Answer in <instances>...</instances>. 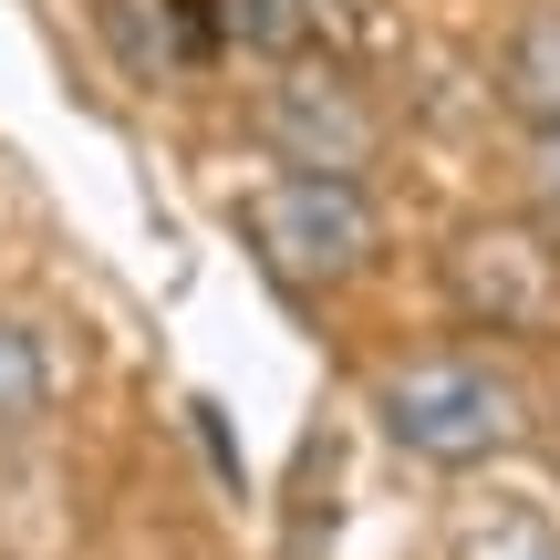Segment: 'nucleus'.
<instances>
[{
  "label": "nucleus",
  "instance_id": "obj_1",
  "mask_svg": "<svg viewBox=\"0 0 560 560\" xmlns=\"http://www.w3.org/2000/svg\"><path fill=\"white\" fill-rule=\"evenodd\" d=\"M363 416L384 425V446H395L405 467H436V478H478V467H499L509 446H529V425H540V384H529V363L509 353V342H416V353H395L374 384H363Z\"/></svg>",
  "mask_w": 560,
  "mask_h": 560
},
{
  "label": "nucleus",
  "instance_id": "obj_7",
  "mask_svg": "<svg viewBox=\"0 0 560 560\" xmlns=\"http://www.w3.org/2000/svg\"><path fill=\"white\" fill-rule=\"evenodd\" d=\"M42 416H52V342L42 322L0 312V436H32Z\"/></svg>",
  "mask_w": 560,
  "mask_h": 560
},
{
  "label": "nucleus",
  "instance_id": "obj_6",
  "mask_svg": "<svg viewBox=\"0 0 560 560\" xmlns=\"http://www.w3.org/2000/svg\"><path fill=\"white\" fill-rule=\"evenodd\" d=\"M446 560H560V509L550 499H478L446 529Z\"/></svg>",
  "mask_w": 560,
  "mask_h": 560
},
{
  "label": "nucleus",
  "instance_id": "obj_3",
  "mask_svg": "<svg viewBox=\"0 0 560 560\" xmlns=\"http://www.w3.org/2000/svg\"><path fill=\"white\" fill-rule=\"evenodd\" d=\"M436 291L478 342H550L560 332V229L529 208L457 219L436 249Z\"/></svg>",
  "mask_w": 560,
  "mask_h": 560
},
{
  "label": "nucleus",
  "instance_id": "obj_2",
  "mask_svg": "<svg viewBox=\"0 0 560 560\" xmlns=\"http://www.w3.org/2000/svg\"><path fill=\"white\" fill-rule=\"evenodd\" d=\"M240 240L249 260L291 291H342L384 260V208L363 177H332V166H280L240 198Z\"/></svg>",
  "mask_w": 560,
  "mask_h": 560
},
{
  "label": "nucleus",
  "instance_id": "obj_4",
  "mask_svg": "<svg viewBox=\"0 0 560 560\" xmlns=\"http://www.w3.org/2000/svg\"><path fill=\"white\" fill-rule=\"evenodd\" d=\"M249 125H260V145H270L280 166H332V177H363V166L384 156V104L363 94L342 62H322V52L270 62Z\"/></svg>",
  "mask_w": 560,
  "mask_h": 560
},
{
  "label": "nucleus",
  "instance_id": "obj_5",
  "mask_svg": "<svg viewBox=\"0 0 560 560\" xmlns=\"http://www.w3.org/2000/svg\"><path fill=\"white\" fill-rule=\"evenodd\" d=\"M499 104L520 115V136L560 125V0L520 11V32H509V52H499Z\"/></svg>",
  "mask_w": 560,
  "mask_h": 560
},
{
  "label": "nucleus",
  "instance_id": "obj_8",
  "mask_svg": "<svg viewBox=\"0 0 560 560\" xmlns=\"http://www.w3.org/2000/svg\"><path fill=\"white\" fill-rule=\"evenodd\" d=\"M529 198H540V219H560V125L529 136Z\"/></svg>",
  "mask_w": 560,
  "mask_h": 560
}]
</instances>
